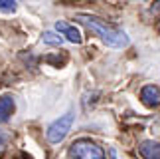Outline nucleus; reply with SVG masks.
<instances>
[{
	"mask_svg": "<svg viewBox=\"0 0 160 159\" xmlns=\"http://www.w3.org/2000/svg\"><path fill=\"white\" fill-rule=\"evenodd\" d=\"M55 30H58L59 34L65 36V40H69L71 44H81L83 42V36L79 32V28H75L73 24L65 22V20H58L55 22Z\"/></svg>",
	"mask_w": 160,
	"mask_h": 159,
	"instance_id": "4",
	"label": "nucleus"
},
{
	"mask_svg": "<svg viewBox=\"0 0 160 159\" xmlns=\"http://www.w3.org/2000/svg\"><path fill=\"white\" fill-rule=\"evenodd\" d=\"M138 153L144 159H160V143L158 141H142L138 145Z\"/></svg>",
	"mask_w": 160,
	"mask_h": 159,
	"instance_id": "7",
	"label": "nucleus"
},
{
	"mask_svg": "<svg viewBox=\"0 0 160 159\" xmlns=\"http://www.w3.org/2000/svg\"><path fill=\"white\" fill-rule=\"evenodd\" d=\"M73 121H75V112L73 109H69L67 113H63L59 119H55L53 123L48 127V141L50 143H59V141H63L65 135L71 131V127H73Z\"/></svg>",
	"mask_w": 160,
	"mask_h": 159,
	"instance_id": "3",
	"label": "nucleus"
},
{
	"mask_svg": "<svg viewBox=\"0 0 160 159\" xmlns=\"http://www.w3.org/2000/svg\"><path fill=\"white\" fill-rule=\"evenodd\" d=\"M75 20H77L79 24H83L85 28H89L91 32L97 36V38H101V40L105 42L107 46H111V48H125V46H128V42H131L125 32L117 30L115 26H111V24H107L105 20H101V18H97V16L77 14Z\"/></svg>",
	"mask_w": 160,
	"mask_h": 159,
	"instance_id": "1",
	"label": "nucleus"
},
{
	"mask_svg": "<svg viewBox=\"0 0 160 159\" xmlns=\"http://www.w3.org/2000/svg\"><path fill=\"white\" fill-rule=\"evenodd\" d=\"M140 101L146 107H158L160 106V88L154 84H148L140 90Z\"/></svg>",
	"mask_w": 160,
	"mask_h": 159,
	"instance_id": "5",
	"label": "nucleus"
},
{
	"mask_svg": "<svg viewBox=\"0 0 160 159\" xmlns=\"http://www.w3.org/2000/svg\"><path fill=\"white\" fill-rule=\"evenodd\" d=\"M150 12H152V14H160V0H158V2L156 4H152V8H150Z\"/></svg>",
	"mask_w": 160,
	"mask_h": 159,
	"instance_id": "11",
	"label": "nucleus"
},
{
	"mask_svg": "<svg viewBox=\"0 0 160 159\" xmlns=\"http://www.w3.org/2000/svg\"><path fill=\"white\" fill-rule=\"evenodd\" d=\"M63 40H65V36L59 34L58 30H55V32L48 30V32L42 34V42H44V44H50V46H61V44H63Z\"/></svg>",
	"mask_w": 160,
	"mask_h": 159,
	"instance_id": "8",
	"label": "nucleus"
},
{
	"mask_svg": "<svg viewBox=\"0 0 160 159\" xmlns=\"http://www.w3.org/2000/svg\"><path fill=\"white\" fill-rule=\"evenodd\" d=\"M10 139H12V133L10 131H4V129H0V153L6 149V145L10 143Z\"/></svg>",
	"mask_w": 160,
	"mask_h": 159,
	"instance_id": "10",
	"label": "nucleus"
},
{
	"mask_svg": "<svg viewBox=\"0 0 160 159\" xmlns=\"http://www.w3.org/2000/svg\"><path fill=\"white\" fill-rule=\"evenodd\" d=\"M69 159H105V151H103L95 141L89 139H77L69 145L67 149Z\"/></svg>",
	"mask_w": 160,
	"mask_h": 159,
	"instance_id": "2",
	"label": "nucleus"
},
{
	"mask_svg": "<svg viewBox=\"0 0 160 159\" xmlns=\"http://www.w3.org/2000/svg\"><path fill=\"white\" fill-rule=\"evenodd\" d=\"M14 107H16V103L12 96H0V123H6L12 118Z\"/></svg>",
	"mask_w": 160,
	"mask_h": 159,
	"instance_id": "6",
	"label": "nucleus"
},
{
	"mask_svg": "<svg viewBox=\"0 0 160 159\" xmlns=\"http://www.w3.org/2000/svg\"><path fill=\"white\" fill-rule=\"evenodd\" d=\"M16 8H18L16 0H0V10H2V12L12 14V12H16Z\"/></svg>",
	"mask_w": 160,
	"mask_h": 159,
	"instance_id": "9",
	"label": "nucleus"
}]
</instances>
